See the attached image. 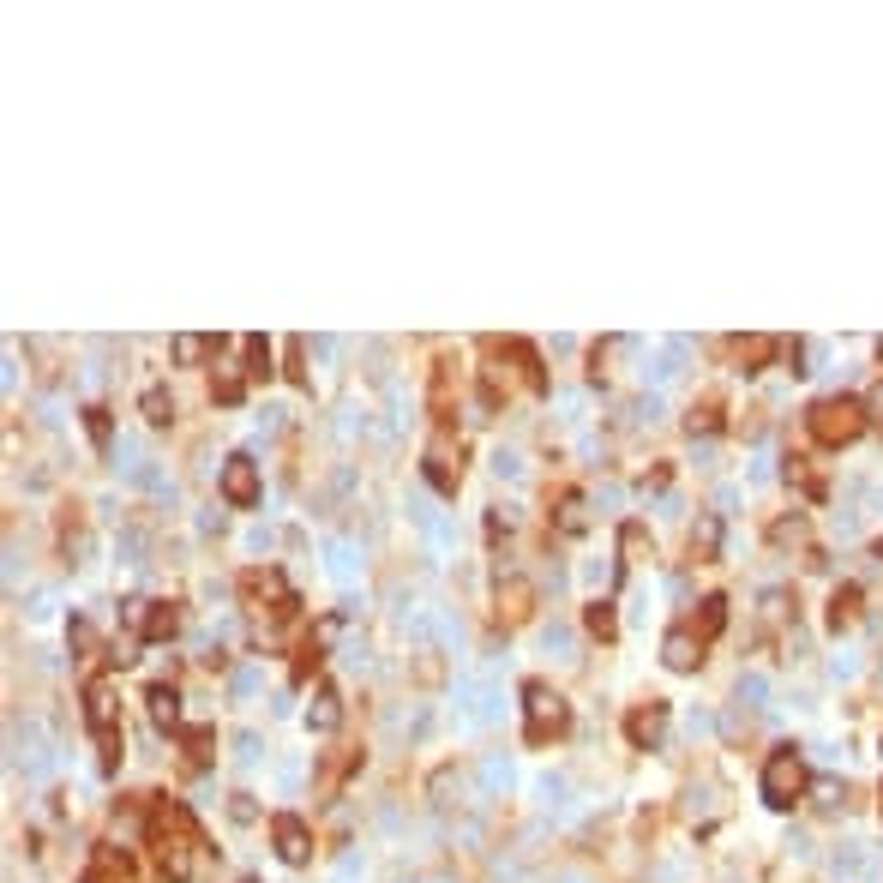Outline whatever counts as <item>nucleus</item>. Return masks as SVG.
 <instances>
[{"instance_id": "nucleus-1", "label": "nucleus", "mask_w": 883, "mask_h": 883, "mask_svg": "<svg viewBox=\"0 0 883 883\" xmlns=\"http://www.w3.org/2000/svg\"><path fill=\"white\" fill-rule=\"evenodd\" d=\"M144 835H151L157 865H163L169 883H187V877H193V865H199V830H193V817H187V805L157 800L151 817H144Z\"/></svg>"}, {"instance_id": "nucleus-2", "label": "nucleus", "mask_w": 883, "mask_h": 883, "mask_svg": "<svg viewBox=\"0 0 883 883\" xmlns=\"http://www.w3.org/2000/svg\"><path fill=\"white\" fill-rule=\"evenodd\" d=\"M84 721H91L97 733V752H102V770H121L127 757V733H121V691H114V680H91L84 685Z\"/></svg>"}, {"instance_id": "nucleus-3", "label": "nucleus", "mask_w": 883, "mask_h": 883, "mask_svg": "<svg viewBox=\"0 0 883 883\" xmlns=\"http://www.w3.org/2000/svg\"><path fill=\"white\" fill-rule=\"evenodd\" d=\"M805 427H812L817 445L842 451V445H853V439L865 433V403H860V397H817L812 415H805Z\"/></svg>"}, {"instance_id": "nucleus-4", "label": "nucleus", "mask_w": 883, "mask_h": 883, "mask_svg": "<svg viewBox=\"0 0 883 883\" xmlns=\"http://www.w3.org/2000/svg\"><path fill=\"white\" fill-rule=\"evenodd\" d=\"M565 721H571V710H565V698H559L548 680L523 685V740L529 745H553L559 733H565Z\"/></svg>"}, {"instance_id": "nucleus-5", "label": "nucleus", "mask_w": 883, "mask_h": 883, "mask_svg": "<svg viewBox=\"0 0 883 883\" xmlns=\"http://www.w3.org/2000/svg\"><path fill=\"white\" fill-rule=\"evenodd\" d=\"M805 787H812V770H805V757L793 752V745H775L770 763H763V800H770L775 812H787V805L805 800Z\"/></svg>"}, {"instance_id": "nucleus-6", "label": "nucleus", "mask_w": 883, "mask_h": 883, "mask_svg": "<svg viewBox=\"0 0 883 883\" xmlns=\"http://www.w3.org/2000/svg\"><path fill=\"white\" fill-rule=\"evenodd\" d=\"M271 842H277V860L283 865H307L313 860V835H307V823L294 812H277L271 817Z\"/></svg>"}, {"instance_id": "nucleus-7", "label": "nucleus", "mask_w": 883, "mask_h": 883, "mask_svg": "<svg viewBox=\"0 0 883 883\" xmlns=\"http://www.w3.org/2000/svg\"><path fill=\"white\" fill-rule=\"evenodd\" d=\"M223 499H229L234 511H253L259 505V463L241 458V451L223 463Z\"/></svg>"}, {"instance_id": "nucleus-8", "label": "nucleus", "mask_w": 883, "mask_h": 883, "mask_svg": "<svg viewBox=\"0 0 883 883\" xmlns=\"http://www.w3.org/2000/svg\"><path fill=\"white\" fill-rule=\"evenodd\" d=\"M661 733H668V703H638V710L625 715V740L638 745V752H655L661 745Z\"/></svg>"}, {"instance_id": "nucleus-9", "label": "nucleus", "mask_w": 883, "mask_h": 883, "mask_svg": "<svg viewBox=\"0 0 883 883\" xmlns=\"http://www.w3.org/2000/svg\"><path fill=\"white\" fill-rule=\"evenodd\" d=\"M241 595H247V601H277V620H289V613L301 608V601H294V589L277 578V571H247V578H241Z\"/></svg>"}, {"instance_id": "nucleus-10", "label": "nucleus", "mask_w": 883, "mask_h": 883, "mask_svg": "<svg viewBox=\"0 0 883 883\" xmlns=\"http://www.w3.org/2000/svg\"><path fill=\"white\" fill-rule=\"evenodd\" d=\"M488 349H499V355H511V361L523 367V385L535 391V397H548V367H541L535 343H523V337H505V343H499V337H488Z\"/></svg>"}, {"instance_id": "nucleus-11", "label": "nucleus", "mask_w": 883, "mask_h": 883, "mask_svg": "<svg viewBox=\"0 0 883 883\" xmlns=\"http://www.w3.org/2000/svg\"><path fill=\"white\" fill-rule=\"evenodd\" d=\"M703 650H710V643H703L691 625H673V631H668V643H661V661H668L673 673H691V668L703 661Z\"/></svg>"}, {"instance_id": "nucleus-12", "label": "nucleus", "mask_w": 883, "mask_h": 883, "mask_svg": "<svg viewBox=\"0 0 883 883\" xmlns=\"http://www.w3.org/2000/svg\"><path fill=\"white\" fill-rule=\"evenodd\" d=\"M535 613V589H529V578H499V620L518 625Z\"/></svg>"}, {"instance_id": "nucleus-13", "label": "nucleus", "mask_w": 883, "mask_h": 883, "mask_svg": "<svg viewBox=\"0 0 883 883\" xmlns=\"http://www.w3.org/2000/svg\"><path fill=\"white\" fill-rule=\"evenodd\" d=\"M307 728H313V733H337V728H343V698H337V685H313Z\"/></svg>"}, {"instance_id": "nucleus-14", "label": "nucleus", "mask_w": 883, "mask_h": 883, "mask_svg": "<svg viewBox=\"0 0 883 883\" xmlns=\"http://www.w3.org/2000/svg\"><path fill=\"white\" fill-rule=\"evenodd\" d=\"M79 883H132V860H127L121 847H97L91 872H84Z\"/></svg>"}, {"instance_id": "nucleus-15", "label": "nucleus", "mask_w": 883, "mask_h": 883, "mask_svg": "<svg viewBox=\"0 0 883 883\" xmlns=\"http://www.w3.org/2000/svg\"><path fill=\"white\" fill-rule=\"evenodd\" d=\"M421 469H427V481H433L439 493H458V481H463V463L451 458V445H433V451H427V463H421Z\"/></svg>"}, {"instance_id": "nucleus-16", "label": "nucleus", "mask_w": 883, "mask_h": 883, "mask_svg": "<svg viewBox=\"0 0 883 883\" xmlns=\"http://www.w3.org/2000/svg\"><path fill=\"white\" fill-rule=\"evenodd\" d=\"M144 703H151V721L163 733H181V691H174V685H151V691H144Z\"/></svg>"}, {"instance_id": "nucleus-17", "label": "nucleus", "mask_w": 883, "mask_h": 883, "mask_svg": "<svg viewBox=\"0 0 883 883\" xmlns=\"http://www.w3.org/2000/svg\"><path fill=\"white\" fill-rule=\"evenodd\" d=\"M685 625H691V631H698V638H703V643H715V638H721V631H728V601H721V595H703V601H698V613H691V620H685Z\"/></svg>"}, {"instance_id": "nucleus-18", "label": "nucleus", "mask_w": 883, "mask_h": 883, "mask_svg": "<svg viewBox=\"0 0 883 883\" xmlns=\"http://www.w3.org/2000/svg\"><path fill=\"white\" fill-rule=\"evenodd\" d=\"M174 631H181V613H174L169 601H151V608H144V631H139V638L144 643H163V638H174Z\"/></svg>"}, {"instance_id": "nucleus-19", "label": "nucleus", "mask_w": 883, "mask_h": 883, "mask_svg": "<svg viewBox=\"0 0 883 883\" xmlns=\"http://www.w3.org/2000/svg\"><path fill=\"white\" fill-rule=\"evenodd\" d=\"M853 620H860V583H842L830 595V631H847Z\"/></svg>"}, {"instance_id": "nucleus-20", "label": "nucleus", "mask_w": 883, "mask_h": 883, "mask_svg": "<svg viewBox=\"0 0 883 883\" xmlns=\"http://www.w3.org/2000/svg\"><path fill=\"white\" fill-rule=\"evenodd\" d=\"M775 349H782V343H775V337H740V343H733V361H740L745 373H757V367L770 361Z\"/></svg>"}, {"instance_id": "nucleus-21", "label": "nucleus", "mask_w": 883, "mask_h": 883, "mask_svg": "<svg viewBox=\"0 0 883 883\" xmlns=\"http://www.w3.org/2000/svg\"><path fill=\"white\" fill-rule=\"evenodd\" d=\"M427 403H433V421L439 427H451V415H458V409H451V361L433 367V397H427Z\"/></svg>"}, {"instance_id": "nucleus-22", "label": "nucleus", "mask_w": 883, "mask_h": 883, "mask_svg": "<svg viewBox=\"0 0 883 883\" xmlns=\"http://www.w3.org/2000/svg\"><path fill=\"white\" fill-rule=\"evenodd\" d=\"M139 415L151 421V427H169V421H174V397H169L163 385H151V391L139 397Z\"/></svg>"}, {"instance_id": "nucleus-23", "label": "nucleus", "mask_w": 883, "mask_h": 883, "mask_svg": "<svg viewBox=\"0 0 883 883\" xmlns=\"http://www.w3.org/2000/svg\"><path fill=\"white\" fill-rule=\"evenodd\" d=\"M583 625L595 631L601 643H613V638H620V620H613V601H589V608H583Z\"/></svg>"}, {"instance_id": "nucleus-24", "label": "nucleus", "mask_w": 883, "mask_h": 883, "mask_svg": "<svg viewBox=\"0 0 883 883\" xmlns=\"http://www.w3.org/2000/svg\"><path fill=\"white\" fill-rule=\"evenodd\" d=\"M217 349H223V343H211V337H193V331L174 337V361H181V367H199L204 355H217Z\"/></svg>"}, {"instance_id": "nucleus-25", "label": "nucleus", "mask_w": 883, "mask_h": 883, "mask_svg": "<svg viewBox=\"0 0 883 883\" xmlns=\"http://www.w3.org/2000/svg\"><path fill=\"white\" fill-rule=\"evenodd\" d=\"M685 427H691V433H721V397H703V403H691Z\"/></svg>"}, {"instance_id": "nucleus-26", "label": "nucleus", "mask_w": 883, "mask_h": 883, "mask_svg": "<svg viewBox=\"0 0 883 883\" xmlns=\"http://www.w3.org/2000/svg\"><path fill=\"white\" fill-rule=\"evenodd\" d=\"M181 745H187V763H193V770H204V763L217 757V733H211V728H193Z\"/></svg>"}, {"instance_id": "nucleus-27", "label": "nucleus", "mask_w": 883, "mask_h": 883, "mask_svg": "<svg viewBox=\"0 0 883 883\" xmlns=\"http://www.w3.org/2000/svg\"><path fill=\"white\" fill-rule=\"evenodd\" d=\"M211 397H217V403H241V397H247V379L234 373V367H217V379H211Z\"/></svg>"}, {"instance_id": "nucleus-28", "label": "nucleus", "mask_w": 883, "mask_h": 883, "mask_svg": "<svg viewBox=\"0 0 883 883\" xmlns=\"http://www.w3.org/2000/svg\"><path fill=\"white\" fill-rule=\"evenodd\" d=\"M84 433H91V445H97V451H109V445H114V421H109V409H84Z\"/></svg>"}, {"instance_id": "nucleus-29", "label": "nucleus", "mask_w": 883, "mask_h": 883, "mask_svg": "<svg viewBox=\"0 0 883 883\" xmlns=\"http://www.w3.org/2000/svg\"><path fill=\"white\" fill-rule=\"evenodd\" d=\"M715 541H721V523L703 518L698 529H691V559H715Z\"/></svg>"}, {"instance_id": "nucleus-30", "label": "nucleus", "mask_w": 883, "mask_h": 883, "mask_svg": "<svg viewBox=\"0 0 883 883\" xmlns=\"http://www.w3.org/2000/svg\"><path fill=\"white\" fill-rule=\"evenodd\" d=\"M241 349H247V361H253V373H259V379H271V343H264V337H247Z\"/></svg>"}, {"instance_id": "nucleus-31", "label": "nucleus", "mask_w": 883, "mask_h": 883, "mask_svg": "<svg viewBox=\"0 0 883 883\" xmlns=\"http://www.w3.org/2000/svg\"><path fill=\"white\" fill-rule=\"evenodd\" d=\"M559 529H565V535H578V529H583V499L578 493H565V505H559Z\"/></svg>"}, {"instance_id": "nucleus-32", "label": "nucleus", "mask_w": 883, "mask_h": 883, "mask_svg": "<svg viewBox=\"0 0 883 883\" xmlns=\"http://www.w3.org/2000/svg\"><path fill=\"white\" fill-rule=\"evenodd\" d=\"M301 355H307V343H301V337H289V379H294V385H307V367H301Z\"/></svg>"}, {"instance_id": "nucleus-33", "label": "nucleus", "mask_w": 883, "mask_h": 883, "mask_svg": "<svg viewBox=\"0 0 883 883\" xmlns=\"http://www.w3.org/2000/svg\"><path fill=\"white\" fill-rule=\"evenodd\" d=\"M144 608H151V601H139V595H132V601H121V620H127V631H144Z\"/></svg>"}, {"instance_id": "nucleus-34", "label": "nucleus", "mask_w": 883, "mask_h": 883, "mask_svg": "<svg viewBox=\"0 0 883 883\" xmlns=\"http://www.w3.org/2000/svg\"><path fill=\"white\" fill-rule=\"evenodd\" d=\"M229 817H234V823H253V817H259V805H253V793H234V805H229Z\"/></svg>"}, {"instance_id": "nucleus-35", "label": "nucleus", "mask_w": 883, "mask_h": 883, "mask_svg": "<svg viewBox=\"0 0 883 883\" xmlns=\"http://www.w3.org/2000/svg\"><path fill=\"white\" fill-rule=\"evenodd\" d=\"M782 355H787L793 373H805V343H782Z\"/></svg>"}, {"instance_id": "nucleus-36", "label": "nucleus", "mask_w": 883, "mask_h": 883, "mask_svg": "<svg viewBox=\"0 0 883 883\" xmlns=\"http://www.w3.org/2000/svg\"><path fill=\"white\" fill-rule=\"evenodd\" d=\"M872 553H877V559H883V535H877V541H872Z\"/></svg>"}, {"instance_id": "nucleus-37", "label": "nucleus", "mask_w": 883, "mask_h": 883, "mask_svg": "<svg viewBox=\"0 0 883 883\" xmlns=\"http://www.w3.org/2000/svg\"><path fill=\"white\" fill-rule=\"evenodd\" d=\"M877 812H883V793H877Z\"/></svg>"}, {"instance_id": "nucleus-38", "label": "nucleus", "mask_w": 883, "mask_h": 883, "mask_svg": "<svg viewBox=\"0 0 883 883\" xmlns=\"http://www.w3.org/2000/svg\"><path fill=\"white\" fill-rule=\"evenodd\" d=\"M247 883H259V877H247Z\"/></svg>"}]
</instances>
